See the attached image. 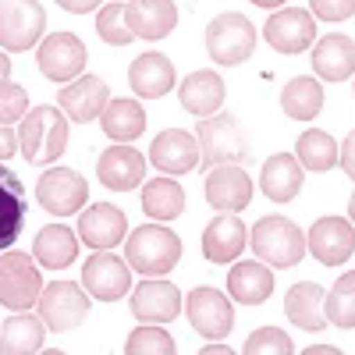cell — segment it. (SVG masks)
Returning a JSON list of instances; mask_svg holds the SVG:
<instances>
[{"label":"cell","mask_w":355,"mask_h":355,"mask_svg":"<svg viewBox=\"0 0 355 355\" xmlns=\"http://www.w3.org/2000/svg\"><path fill=\"white\" fill-rule=\"evenodd\" d=\"M43 277L33 252H0V306L8 309H33L40 302Z\"/></svg>","instance_id":"cell-3"},{"label":"cell","mask_w":355,"mask_h":355,"mask_svg":"<svg viewBox=\"0 0 355 355\" xmlns=\"http://www.w3.org/2000/svg\"><path fill=\"white\" fill-rule=\"evenodd\" d=\"M281 107H284L288 117H295V121H313L323 107V85L316 78H306V75L291 78L281 89Z\"/></svg>","instance_id":"cell-34"},{"label":"cell","mask_w":355,"mask_h":355,"mask_svg":"<svg viewBox=\"0 0 355 355\" xmlns=\"http://www.w3.org/2000/svg\"><path fill=\"white\" fill-rule=\"evenodd\" d=\"M142 210L153 220H174L185 210V192L174 178H153V182L142 185Z\"/></svg>","instance_id":"cell-32"},{"label":"cell","mask_w":355,"mask_h":355,"mask_svg":"<svg viewBox=\"0 0 355 355\" xmlns=\"http://www.w3.org/2000/svg\"><path fill=\"white\" fill-rule=\"evenodd\" d=\"M199 355H231V348L227 345H206Z\"/></svg>","instance_id":"cell-46"},{"label":"cell","mask_w":355,"mask_h":355,"mask_svg":"<svg viewBox=\"0 0 355 355\" xmlns=\"http://www.w3.org/2000/svg\"><path fill=\"white\" fill-rule=\"evenodd\" d=\"M28 217V199L25 185L18 182V174L0 164V252L11 249L18 242V234Z\"/></svg>","instance_id":"cell-21"},{"label":"cell","mask_w":355,"mask_h":355,"mask_svg":"<svg viewBox=\"0 0 355 355\" xmlns=\"http://www.w3.org/2000/svg\"><path fill=\"white\" fill-rule=\"evenodd\" d=\"M199 160L206 167H217V164H234V160H245L249 146L242 135V125L234 121L231 114H210V117H199Z\"/></svg>","instance_id":"cell-6"},{"label":"cell","mask_w":355,"mask_h":355,"mask_svg":"<svg viewBox=\"0 0 355 355\" xmlns=\"http://www.w3.org/2000/svg\"><path fill=\"white\" fill-rule=\"evenodd\" d=\"M36 61L50 82H71L85 68V43L75 33H53L40 43Z\"/></svg>","instance_id":"cell-12"},{"label":"cell","mask_w":355,"mask_h":355,"mask_svg":"<svg viewBox=\"0 0 355 355\" xmlns=\"http://www.w3.org/2000/svg\"><path fill=\"white\" fill-rule=\"evenodd\" d=\"M100 125L114 142H132L146 132V114L135 100H110L100 114Z\"/></svg>","instance_id":"cell-33"},{"label":"cell","mask_w":355,"mask_h":355,"mask_svg":"<svg viewBox=\"0 0 355 355\" xmlns=\"http://www.w3.org/2000/svg\"><path fill=\"white\" fill-rule=\"evenodd\" d=\"M227 295L242 306H259L274 295V274L263 266V259L234 263L227 274Z\"/></svg>","instance_id":"cell-25"},{"label":"cell","mask_w":355,"mask_h":355,"mask_svg":"<svg viewBox=\"0 0 355 355\" xmlns=\"http://www.w3.org/2000/svg\"><path fill=\"white\" fill-rule=\"evenodd\" d=\"M323 313H327V323H334L341 331L355 327V270L334 281V288L323 299Z\"/></svg>","instance_id":"cell-36"},{"label":"cell","mask_w":355,"mask_h":355,"mask_svg":"<svg viewBox=\"0 0 355 355\" xmlns=\"http://www.w3.org/2000/svg\"><path fill=\"white\" fill-rule=\"evenodd\" d=\"M57 103H61V110L68 114V121L89 125V121H93V117H100L103 107L110 103V89H107V82L96 78V75H82V78H75L71 85L61 89Z\"/></svg>","instance_id":"cell-18"},{"label":"cell","mask_w":355,"mask_h":355,"mask_svg":"<svg viewBox=\"0 0 355 355\" xmlns=\"http://www.w3.org/2000/svg\"><path fill=\"white\" fill-rule=\"evenodd\" d=\"M206 50H210V57L217 64L224 68H234L252 57L256 50V28L245 15L239 11H224L217 15L210 25H206Z\"/></svg>","instance_id":"cell-4"},{"label":"cell","mask_w":355,"mask_h":355,"mask_svg":"<svg viewBox=\"0 0 355 355\" xmlns=\"http://www.w3.org/2000/svg\"><path fill=\"white\" fill-rule=\"evenodd\" d=\"M46 341V323L43 316H33L18 309L4 327H0V355H33Z\"/></svg>","instance_id":"cell-30"},{"label":"cell","mask_w":355,"mask_h":355,"mask_svg":"<svg viewBox=\"0 0 355 355\" xmlns=\"http://www.w3.org/2000/svg\"><path fill=\"white\" fill-rule=\"evenodd\" d=\"M125 18H128L132 36H139V40H164V36L174 33V25H178V8H174V0H128Z\"/></svg>","instance_id":"cell-22"},{"label":"cell","mask_w":355,"mask_h":355,"mask_svg":"<svg viewBox=\"0 0 355 355\" xmlns=\"http://www.w3.org/2000/svg\"><path fill=\"white\" fill-rule=\"evenodd\" d=\"M8 75H11V57L0 50V78H8Z\"/></svg>","instance_id":"cell-47"},{"label":"cell","mask_w":355,"mask_h":355,"mask_svg":"<svg viewBox=\"0 0 355 355\" xmlns=\"http://www.w3.org/2000/svg\"><path fill=\"white\" fill-rule=\"evenodd\" d=\"M18 153V135L11 132V125H0V160H11Z\"/></svg>","instance_id":"cell-43"},{"label":"cell","mask_w":355,"mask_h":355,"mask_svg":"<svg viewBox=\"0 0 355 355\" xmlns=\"http://www.w3.org/2000/svg\"><path fill=\"white\" fill-rule=\"evenodd\" d=\"M242 352L245 355H295V345H291V338L284 334V331H277V327H263V331H252L249 334V341L242 345Z\"/></svg>","instance_id":"cell-39"},{"label":"cell","mask_w":355,"mask_h":355,"mask_svg":"<svg viewBox=\"0 0 355 355\" xmlns=\"http://www.w3.org/2000/svg\"><path fill=\"white\" fill-rule=\"evenodd\" d=\"M252 4H256V8H281L284 0H252Z\"/></svg>","instance_id":"cell-48"},{"label":"cell","mask_w":355,"mask_h":355,"mask_svg":"<svg viewBox=\"0 0 355 355\" xmlns=\"http://www.w3.org/2000/svg\"><path fill=\"white\" fill-rule=\"evenodd\" d=\"M96 33L110 46H128L135 36H132L128 18H125V4H103L96 15Z\"/></svg>","instance_id":"cell-38"},{"label":"cell","mask_w":355,"mask_h":355,"mask_svg":"<svg viewBox=\"0 0 355 355\" xmlns=\"http://www.w3.org/2000/svg\"><path fill=\"white\" fill-rule=\"evenodd\" d=\"M18 150L28 164H53L68 150V114L57 107H36L21 117L18 128Z\"/></svg>","instance_id":"cell-1"},{"label":"cell","mask_w":355,"mask_h":355,"mask_svg":"<svg viewBox=\"0 0 355 355\" xmlns=\"http://www.w3.org/2000/svg\"><path fill=\"white\" fill-rule=\"evenodd\" d=\"M302 182H306V167L299 164V157H291V153H274L270 160L263 164V174H259L263 196L274 199V202H291L295 196L302 192Z\"/></svg>","instance_id":"cell-23"},{"label":"cell","mask_w":355,"mask_h":355,"mask_svg":"<svg viewBox=\"0 0 355 355\" xmlns=\"http://www.w3.org/2000/svg\"><path fill=\"white\" fill-rule=\"evenodd\" d=\"M263 36L277 53H302L316 40V21L302 8H281L263 25Z\"/></svg>","instance_id":"cell-14"},{"label":"cell","mask_w":355,"mask_h":355,"mask_svg":"<svg viewBox=\"0 0 355 355\" xmlns=\"http://www.w3.org/2000/svg\"><path fill=\"white\" fill-rule=\"evenodd\" d=\"M338 160H341V167H345V174L355 182V128L348 132V139L341 142V150H338Z\"/></svg>","instance_id":"cell-42"},{"label":"cell","mask_w":355,"mask_h":355,"mask_svg":"<svg viewBox=\"0 0 355 355\" xmlns=\"http://www.w3.org/2000/svg\"><path fill=\"white\" fill-rule=\"evenodd\" d=\"M249 242L252 252L270 266H295L306 256V234L288 217H259Z\"/></svg>","instance_id":"cell-5"},{"label":"cell","mask_w":355,"mask_h":355,"mask_svg":"<svg viewBox=\"0 0 355 355\" xmlns=\"http://www.w3.org/2000/svg\"><path fill=\"white\" fill-rule=\"evenodd\" d=\"M306 249L323 263V266H341L355 252V227L345 217H320L309 227Z\"/></svg>","instance_id":"cell-15"},{"label":"cell","mask_w":355,"mask_h":355,"mask_svg":"<svg viewBox=\"0 0 355 355\" xmlns=\"http://www.w3.org/2000/svg\"><path fill=\"white\" fill-rule=\"evenodd\" d=\"M28 114V93L11 78H0V125H15Z\"/></svg>","instance_id":"cell-40"},{"label":"cell","mask_w":355,"mask_h":355,"mask_svg":"<svg viewBox=\"0 0 355 355\" xmlns=\"http://www.w3.org/2000/svg\"><path fill=\"white\" fill-rule=\"evenodd\" d=\"M313 71L327 82H345L355 71V43L341 33L323 36L313 46Z\"/></svg>","instance_id":"cell-28"},{"label":"cell","mask_w":355,"mask_h":355,"mask_svg":"<svg viewBox=\"0 0 355 355\" xmlns=\"http://www.w3.org/2000/svg\"><path fill=\"white\" fill-rule=\"evenodd\" d=\"M96 178L114 192L139 189L142 178H146V157L135 150V146H110L96 164Z\"/></svg>","instance_id":"cell-20"},{"label":"cell","mask_w":355,"mask_h":355,"mask_svg":"<svg viewBox=\"0 0 355 355\" xmlns=\"http://www.w3.org/2000/svg\"><path fill=\"white\" fill-rule=\"evenodd\" d=\"M295 157H299V164H302L306 171H316V174H323V171H331V167L338 164V142H334L327 132L309 128V132H302V139H299V150H295Z\"/></svg>","instance_id":"cell-35"},{"label":"cell","mask_w":355,"mask_h":355,"mask_svg":"<svg viewBox=\"0 0 355 355\" xmlns=\"http://www.w3.org/2000/svg\"><path fill=\"white\" fill-rule=\"evenodd\" d=\"M36 306H40V316L46 327L64 334L89 316V295L71 281H53V284H43Z\"/></svg>","instance_id":"cell-10"},{"label":"cell","mask_w":355,"mask_h":355,"mask_svg":"<svg viewBox=\"0 0 355 355\" xmlns=\"http://www.w3.org/2000/svg\"><path fill=\"white\" fill-rule=\"evenodd\" d=\"M178 96H182V107H185L189 114L210 117V114H217L220 103H224V82H220V75H214V71H192V75L182 82V89H178Z\"/></svg>","instance_id":"cell-31"},{"label":"cell","mask_w":355,"mask_h":355,"mask_svg":"<svg viewBox=\"0 0 355 355\" xmlns=\"http://www.w3.org/2000/svg\"><path fill=\"white\" fill-rule=\"evenodd\" d=\"M245 224L239 220V214H220L217 220L206 224L202 234V256L210 263H231L234 256H242L245 249Z\"/></svg>","instance_id":"cell-26"},{"label":"cell","mask_w":355,"mask_h":355,"mask_svg":"<svg viewBox=\"0 0 355 355\" xmlns=\"http://www.w3.org/2000/svg\"><path fill=\"white\" fill-rule=\"evenodd\" d=\"M82 284L93 299L117 302L121 295L132 291V266L128 259L114 256L110 249H96V256H89L82 266Z\"/></svg>","instance_id":"cell-9"},{"label":"cell","mask_w":355,"mask_h":355,"mask_svg":"<svg viewBox=\"0 0 355 355\" xmlns=\"http://www.w3.org/2000/svg\"><path fill=\"white\" fill-rule=\"evenodd\" d=\"M185 313H189V323L206 341H220L234 327L231 299H227L224 291H217V288H196L189 299H185Z\"/></svg>","instance_id":"cell-11"},{"label":"cell","mask_w":355,"mask_h":355,"mask_svg":"<svg viewBox=\"0 0 355 355\" xmlns=\"http://www.w3.org/2000/svg\"><path fill=\"white\" fill-rule=\"evenodd\" d=\"M46 28V11L40 0H0V46L21 53L33 50Z\"/></svg>","instance_id":"cell-7"},{"label":"cell","mask_w":355,"mask_h":355,"mask_svg":"<svg viewBox=\"0 0 355 355\" xmlns=\"http://www.w3.org/2000/svg\"><path fill=\"white\" fill-rule=\"evenodd\" d=\"M57 4H61L64 11H71V15H89L93 8H100L103 0H57Z\"/></svg>","instance_id":"cell-44"},{"label":"cell","mask_w":355,"mask_h":355,"mask_svg":"<svg viewBox=\"0 0 355 355\" xmlns=\"http://www.w3.org/2000/svg\"><path fill=\"white\" fill-rule=\"evenodd\" d=\"M128 85L142 100H160L174 89V64L164 53H139L128 68Z\"/></svg>","instance_id":"cell-24"},{"label":"cell","mask_w":355,"mask_h":355,"mask_svg":"<svg viewBox=\"0 0 355 355\" xmlns=\"http://www.w3.org/2000/svg\"><path fill=\"white\" fill-rule=\"evenodd\" d=\"M150 160L164 174H189L199 164V139L182 128H167L150 146Z\"/></svg>","instance_id":"cell-19"},{"label":"cell","mask_w":355,"mask_h":355,"mask_svg":"<svg viewBox=\"0 0 355 355\" xmlns=\"http://www.w3.org/2000/svg\"><path fill=\"white\" fill-rule=\"evenodd\" d=\"M348 217H352V224H355V196L348 199Z\"/></svg>","instance_id":"cell-49"},{"label":"cell","mask_w":355,"mask_h":355,"mask_svg":"<svg viewBox=\"0 0 355 355\" xmlns=\"http://www.w3.org/2000/svg\"><path fill=\"white\" fill-rule=\"evenodd\" d=\"M125 259H128L132 270H139L146 277H164L178 266V259H182V242H178V234L171 227L146 224V227H135L128 234Z\"/></svg>","instance_id":"cell-2"},{"label":"cell","mask_w":355,"mask_h":355,"mask_svg":"<svg viewBox=\"0 0 355 355\" xmlns=\"http://www.w3.org/2000/svg\"><path fill=\"white\" fill-rule=\"evenodd\" d=\"M309 8L323 21H345L355 15V0H309Z\"/></svg>","instance_id":"cell-41"},{"label":"cell","mask_w":355,"mask_h":355,"mask_svg":"<svg viewBox=\"0 0 355 355\" xmlns=\"http://www.w3.org/2000/svg\"><path fill=\"white\" fill-rule=\"evenodd\" d=\"M306 355H338V348L334 345H309Z\"/></svg>","instance_id":"cell-45"},{"label":"cell","mask_w":355,"mask_h":355,"mask_svg":"<svg viewBox=\"0 0 355 355\" xmlns=\"http://www.w3.org/2000/svg\"><path fill=\"white\" fill-rule=\"evenodd\" d=\"M125 355H174V338L157 323H146V327L128 334Z\"/></svg>","instance_id":"cell-37"},{"label":"cell","mask_w":355,"mask_h":355,"mask_svg":"<svg viewBox=\"0 0 355 355\" xmlns=\"http://www.w3.org/2000/svg\"><path fill=\"white\" fill-rule=\"evenodd\" d=\"M125 231H128L125 210H117V206H110V202H93L89 210L82 206L78 239H82L89 249H114L117 242L125 239Z\"/></svg>","instance_id":"cell-16"},{"label":"cell","mask_w":355,"mask_h":355,"mask_svg":"<svg viewBox=\"0 0 355 355\" xmlns=\"http://www.w3.org/2000/svg\"><path fill=\"white\" fill-rule=\"evenodd\" d=\"M132 313L142 323H171V320H178V313H182V291L164 277H157V281L146 277L132 291Z\"/></svg>","instance_id":"cell-17"},{"label":"cell","mask_w":355,"mask_h":355,"mask_svg":"<svg viewBox=\"0 0 355 355\" xmlns=\"http://www.w3.org/2000/svg\"><path fill=\"white\" fill-rule=\"evenodd\" d=\"M33 256L46 270H64L78 256V234L64 224H46L33 242Z\"/></svg>","instance_id":"cell-29"},{"label":"cell","mask_w":355,"mask_h":355,"mask_svg":"<svg viewBox=\"0 0 355 355\" xmlns=\"http://www.w3.org/2000/svg\"><path fill=\"white\" fill-rule=\"evenodd\" d=\"M36 199L46 214L53 217H68V214H78L85 199H89V185L85 178L71 167H50L40 174L36 182Z\"/></svg>","instance_id":"cell-8"},{"label":"cell","mask_w":355,"mask_h":355,"mask_svg":"<svg viewBox=\"0 0 355 355\" xmlns=\"http://www.w3.org/2000/svg\"><path fill=\"white\" fill-rule=\"evenodd\" d=\"M323 299H327V291H323L316 281H302V284H295L284 295V316L295 323V327H302V331H323L327 327Z\"/></svg>","instance_id":"cell-27"},{"label":"cell","mask_w":355,"mask_h":355,"mask_svg":"<svg viewBox=\"0 0 355 355\" xmlns=\"http://www.w3.org/2000/svg\"><path fill=\"white\" fill-rule=\"evenodd\" d=\"M206 202L220 214H242L245 206L252 202V182L242 167L234 164H217L210 174H206Z\"/></svg>","instance_id":"cell-13"}]
</instances>
